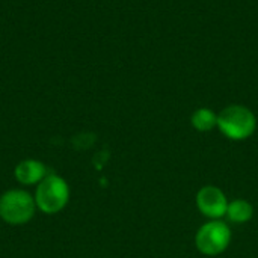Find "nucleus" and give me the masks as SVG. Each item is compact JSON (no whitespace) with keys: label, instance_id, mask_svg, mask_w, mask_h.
<instances>
[{"label":"nucleus","instance_id":"nucleus-3","mask_svg":"<svg viewBox=\"0 0 258 258\" xmlns=\"http://www.w3.org/2000/svg\"><path fill=\"white\" fill-rule=\"evenodd\" d=\"M35 197L23 189L6 190L0 197V219L9 225H24L35 216Z\"/></svg>","mask_w":258,"mask_h":258},{"label":"nucleus","instance_id":"nucleus-8","mask_svg":"<svg viewBox=\"0 0 258 258\" xmlns=\"http://www.w3.org/2000/svg\"><path fill=\"white\" fill-rule=\"evenodd\" d=\"M225 216L234 224H246L254 216V207L246 200H234L228 203Z\"/></svg>","mask_w":258,"mask_h":258},{"label":"nucleus","instance_id":"nucleus-2","mask_svg":"<svg viewBox=\"0 0 258 258\" xmlns=\"http://www.w3.org/2000/svg\"><path fill=\"white\" fill-rule=\"evenodd\" d=\"M70 201V186L68 183L56 175L48 174L35 190L36 209L45 215H56L62 212Z\"/></svg>","mask_w":258,"mask_h":258},{"label":"nucleus","instance_id":"nucleus-4","mask_svg":"<svg viewBox=\"0 0 258 258\" xmlns=\"http://www.w3.org/2000/svg\"><path fill=\"white\" fill-rule=\"evenodd\" d=\"M231 230L221 219L206 222L195 236L197 249L209 257H216L227 251L231 243Z\"/></svg>","mask_w":258,"mask_h":258},{"label":"nucleus","instance_id":"nucleus-7","mask_svg":"<svg viewBox=\"0 0 258 258\" xmlns=\"http://www.w3.org/2000/svg\"><path fill=\"white\" fill-rule=\"evenodd\" d=\"M190 124L197 132H212L213 128H218V113L209 107H200L192 113Z\"/></svg>","mask_w":258,"mask_h":258},{"label":"nucleus","instance_id":"nucleus-6","mask_svg":"<svg viewBox=\"0 0 258 258\" xmlns=\"http://www.w3.org/2000/svg\"><path fill=\"white\" fill-rule=\"evenodd\" d=\"M14 175L20 184L32 186V184H39L48 174L42 162L35 159H26L15 166Z\"/></svg>","mask_w":258,"mask_h":258},{"label":"nucleus","instance_id":"nucleus-1","mask_svg":"<svg viewBox=\"0 0 258 258\" xmlns=\"http://www.w3.org/2000/svg\"><path fill=\"white\" fill-rule=\"evenodd\" d=\"M218 128L231 141H245L257 130V116L243 104H230L218 113Z\"/></svg>","mask_w":258,"mask_h":258},{"label":"nucleus","instance_id":"nucleus-5","mask_svg":"<svg viewBox=\"0 0 258 258\" xmlns=\"http://www.w3.org/2000/svg\"><path fill=\"white\" fill-rule=\"evenodd\" d=\"M197 207L206 218L215 221L227 215L228 200L219 187L204 186L197 194Z\"/></svg>","mask_w":258,"mask_h":258}]
</instances>
